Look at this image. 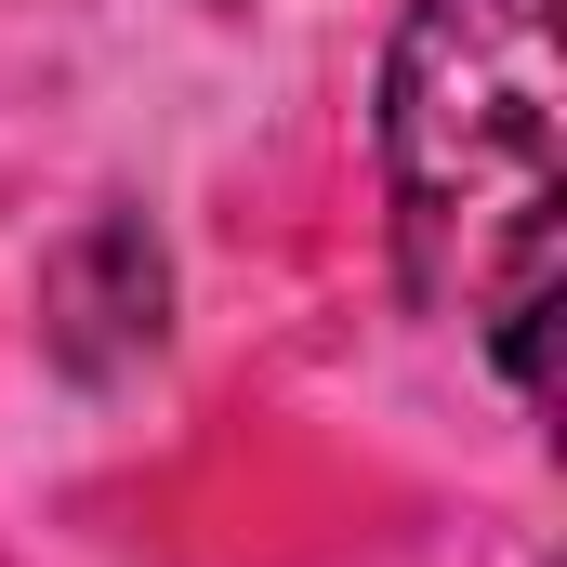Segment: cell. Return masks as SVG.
I'll return each mask as SVG.
<instances>
[{
	"label": "cell",
	"instance_id": "cell-1",
	"mask_svg": "<svg viewBox=\"0 0 567 567\" xmlns=\"http://www.w3.org/2000/svg\"><path fill=\"white\" fill-rule=\"evenodd\" d=\"M555 133H567L555 0H410L383 53L396 265L435 317L488 330L515 396L542 383V317H555Z\"/></svg>",
	"mask_w": 567,
	"mask_h": 567
},
{
	"label": "cell",
	"instance_id": "cell-2",
	"mask_svg": "<svg viewBox=\"0 0 567 567\" xmlns=\"http://www.w3.org/2000/svg\"><path fill=\"white\" fill-rule=\"evenodd\" d=\"M158 317H172V265H158L145 212H93V225L40 265V343H53V370H80V383L158 357Z\"/></svg>",
	"mask_w": 567,
	"mask_h": 567
}]
</instances>
